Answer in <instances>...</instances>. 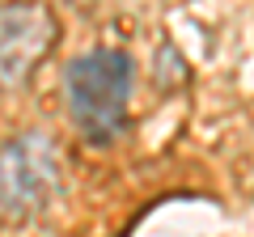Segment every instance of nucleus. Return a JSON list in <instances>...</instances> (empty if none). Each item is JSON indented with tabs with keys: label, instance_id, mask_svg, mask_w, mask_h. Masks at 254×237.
Segmentation results:
<instances>
[{
	"label": "nucleus",
	"instance_id": "7ed1b4c3",
	"mask_svg": "<svg viewBox=\"0 0 254 237\" xmlns=\"http://www.w3.org/2000/svg\"><path fill=\"white\" fill-rule=\"evenodd\" d=\"M55 43V17L43 4H0V89H17Z\"/></svg>",
	"mask_w": 254,
	"mask_h": 237
},
{
	"label": "nucleus",
	"instance_id": "f257e3e1",
	"mask_svg": "<svg viewBox=\"0 0 254 237\" xmlns=\"http://www.w3.org/2000/svg\"><path fill=\"white\" fill-rule=\"evenodd\" d=\"M136 85V64L119 47H93L64 72V102L76 131L89 144H110L127 127V102Z\"/></svg>",
	"mask_w": 254,
	"mask_h": 237
},
{
	"label": "nucleus",
	"instance_id": "f03ea898",
	"mask_svg": "<svg viewBox=\"0 0 254 237\" xmlns=\"http://www.w3.org/2000/svg\"><path fill=\"white\" fill-rule=\"evenodd\" d=\"M60 174L51 136L26 131L0 148V212L4 216H34L47 203Z\"/></svg>",
	"mask_w": 254,
	"mask_h": 237
}]
</instances>
